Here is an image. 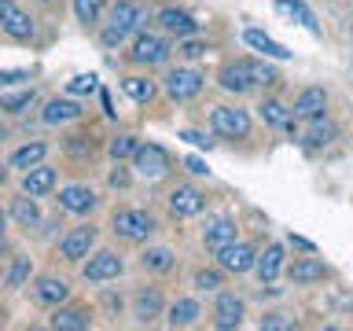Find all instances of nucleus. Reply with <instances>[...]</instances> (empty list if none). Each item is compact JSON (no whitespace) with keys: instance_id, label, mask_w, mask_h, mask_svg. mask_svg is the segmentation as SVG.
<instances>
[{"instance_id":"1","label":"nucleus","mask_w":353,"mask_h":331,"mask_svg":"<svg viewBox=\"0 0 353 331\" xmlns=\"http://www.w3.org/2000/svg\"><path fill=\"white\" fill-rule=\"evenodd\" d=\"M143 22H148V8H143L140 0H118V4L110 8V19H107L103 33H99V41H103L107 48H118L125 37L143 30Z\"/></svg>"},{"instance_id":"2","label":"nucleus","mask_w":353,"mask_h":331,"mask_svg":"<svg viewBox=\"0 0 353 331\" xmlns=\"http://www.w3.org/2000/svg\"><path fill=\"white\" fill-rule=\"evenodd\" d=\"M110 225H114V236L125 239V243H143L154 228H159L148 210H118Z\"/></svg>"},{"instance_id":"3","label":"nucleus","mask_w":353,"mask_h":331,"mask_svg":"<svg viewBox=\"0 0 353 331\" xmlns=\"http://www.w3.org/2000/svg\"><path fill=\"white\" fill-rule=\"evenodd\" d=\"M210 126H214V132L225 140H247L250 137V114L239 107H214Z\"/></svg>"},{"instance_id":"4","label":"nucleus","mask_w":353,"mask_h":331,"mask_svg":"<svg viewBox=\"0 0 353 331\" xmlns=\"http://www.w3.org/2000/svg\"><path fill=\"white\" fill-rule=\"evenodd\" d=\"M132 170H137V177H143V181H162V177L170 173V154H165L159 143H140V148L132 151Z\"/></svg>"},{"instance_id":"5","label":"nucleus","mask_w":353,"mask_h":331,"mask_svg":"<svg viewBox=\"0 0 353 331\" xmlns=\"http://www.w3.org/2000/svg\"><path fill=\"white\" fill-rule=\"evenodd\" d=\"M206 85V74L195 70V66H176V70L165 74V92H170L176 103H184V99H195L203 92Z\"/></svg>"},{"instance_id":"6","label":"nucleus","mask_w":353,"mask_h":331,"mask_svg":"<svg viewBox=\"0 0 353 331\" xmlns=\"http://www.w3.org/2000/svg\"><path fill=\"white\" fill-rule=\"evenodd\" d=\"M129 59L137 66H162L165 59H170V41L159 37V33H137Z\"/></svg>"},{"instance_id":"7","label":"nucleus","mask_w":353,"mask_h":331,"mask_svg":"<svg viewBox=\"0 0 353 331\" xmlns=\"http://www.w3.org/2000/svg\"><path fill=\"white\" fill-rule=\"evenodd\" d=\"M0 30H4L11 41H33V19L15 4V0H0Z\"/></svg>"},{"instance_id":"8","label":"nucleus","mask_w":353,"mask_h":331,"mask_svg":"<svg viewBox=\"0 0 353 331\" xmlns=\"http://www.w3.org/2000/svg\"><path fill=\"white\" fill-rule=\"evenodd\" d=\"M217 254V265L225 272H250L254 269V258H258V254H254V247L250 243H243V239H232V243H225V247L221 250H214Z\"/></svg>"},{"instance_id":"9","label":"nucleus","mask_w":353,"mask_h":331,"mask_svg":"<svg viewBox=\"0 0 353 331\" xmlns=\"http://www.w3.org/2000/svg\"><path fill=\"white\" fill-rule=\"evenodd\" d=\"M121 269H125L121 254H114V250H99V254H92V258H88V265L81 269V276H85V280H92V283H103V280H118Z\"/></svg>"},{"instance_id":"10","label":"nucleus","mask_w":353,"mask_h":331,"mask_svg":"<svg viewBox=\"0 0 353 331\" xmlns=\"http://www.w3.org/2000/svg\"><path fill=\"white\" fill-rule=\"evenodd\" d=\"M92 243H96V228H92V225H77V228H70V232L63 236L59 258H63V261H81V258H88Z\"/></svg>"},{"instance_id":"11","label":"nucleus","mask_w":353,"mask_h":331,"mask_svg":"<svg viewBox=\"0 0 353 331\" xmlns=\"http://www.w3.org/2000/svg\"><path fill=\"white\" fill-rule=\"evenodd\" d=\"M170 210H173V217H195L206 210V195L192 184H176L170 192Z\"/></svg>"},{"instance_id":"12","label":"nucleus","mask_w":353,"mask_h":331,"mask_svg":"<svg viewBox=\"0 0 353 331\" xmlns=\"http://www.w3.org/2000/svg\"><path fill=\"white\" fill-rule=\"evenodd\" d=\"M217 85L225 88V92H250L254 88V74H250V59H239V63H225L221 66V74H217Z\"/></svg>"},{"instance_id":"13","label":"nucleus","mask_w":353,"mask_h":331,"mask_svg":"<svg viewBox=\"0 0 353 331\" xmlns=\"http://www.w3.org/2000/svg\"><path fill=\"white\" fill-rule=\"evenodd\" d=\"M30 294L37 305H63L66 298H70V287H66V280H59V276H41V280L30 287Z\"/></svg>"},{"instance_id":"14","label":"nucleus","mask_w":353,"mask_h":331,"mask_svg":"<svg viewBox=\"0 0 353 331\" xmlns=\"http://www.w3.org/2000/svg\"><path fill=\"white\" fill-rule=\"evenodd\" d=\"M243 313H247V305H243V298H236L232 291H225L217 298V305H214V324L221 331H228V328H239L243 324Z\"/></svg>"},{"instance_id":"15","label":"nucleus","mask_w":353,"mask_h":331,"mask_svg":"<svg viewBox=\"0 0 353 331\" xmlns=\"http://www.w3.org/2000/svg\"><path fill=\"white\" fill-rule=\"evenodd\" d=\"M59 210L63 214H88V210L96 206V192L92 188H85V184H70V188H63L59 192Z\"/></svg>"},{"instance_id":"16","label":"nucleus","mask_w":353,"mask_h":331,"mask_svg":"<svg viewBox=\"0 0 353 331\" xmlns=\"http://www.w3.org/2000/svg\"><path fill=\"white\" fill-rule=\"evenodd\" d=\"M159 26H162L165 33H173L176 41H184V37H195L199 22L188 15V11H181V8H162V11H159Z\"/></svg>"},{"instance_id":"17","label":"nucleus","mask_w":353,"mask_h":331,"mask_svg":"<svg viewBox=\"0 0 353 331\" xmlns=\"http://www.w3.org/2000/svg\"><path fill=\"white\" fill-rule=\"evenodd\" d=\"M324 110H327V92H324V88H302V92H298V99H294V110H291V114L313 121V118H324Z\"/></svg>"},{"instance_id":"18","label":"nucleus","mask_w":353,"mask_h":331,"mask_svg":"<svg viewBox=\"0 0 353 331\" xmlns=\"http://www.w3.org/2000/svg\"><path fill=\"white\" fill-rule=\"evenodd\" d=\"M77 118H81V103H74V99H48L41 110L44 126H66V121H77Z\"/></svg>"},{"instance_id":"19","label":"nucleus","mask_w":353,"mask_h":331,"mask_svg":"<svg viewBox=\"0 0 353 331\" xmlns=\"http://www.w3.org/2000/svg\"><path fill=\"white\" fill-rule=\"evenodd\" d=\"M52 188H55V170H52V166H41L37 162V166H30V170H26V177H22V192L33 195V199L48 195Z\"/></svg>"},{"instance_id":"20","label":"nucleus","mask_w":353,"mask_h":331,"mask_svg":"<svg viewBox=\"0 0 353 331\" xmlns=\"http://www.w3.org/2000/svg\"><path fill=\"white\" fill-rule=\"evenodd\" d=\"M236 239V221L232 217H214V221H206V228H203V243H206V250H221L225 243Z\"/></svg>"},{"instance_id":"21","label":"nucleus","mask_w":353,"mask_h":331,"mask_svg":"<svg viewBox=\"0 0 353 331\" xmlns=\"http://www.w3.org/2000/svg\"><path fill=\"white\" fill-rule=\"evenodd\" d=\"M254 269H258V280L261 283H272L276 276H280V269H283V247H280V243H269L265 254L254 258Z\"/></svg>"},{"instance_id":"22","label":"nucleus","mask_w":353,"mask_h":331,"mask_svg":"<svg viewBox=\"0 0 353 331\" xmlns=\"http://www.w3.org/2000/svg\"><path fill=\"white\" fill-rule=\"evenodd\" d=\"M243 41H247L254 52L269 55V59H291V48H283L280 41H272L269 33H261V30H247V33H243Z\"/></svg>"},{"instance_id":"23","label":"nucleus","mask_w":353,"mask_h":331,"mask_svg":"<svg viewBox=\"0 0 353 331\" xmlns=\"http://www.w3.org/2000/svg\"><path fill=\"white\" fill-rule=\"evenodd\" d=\"M132 309H137V320H140V324L154 320V317L162 313V291H159V287H143V291L137 294V302H132Z\"/></svg>"},{"instance_id":"24","label":"nucleus","mask_w":353,"mask_h":331,"mask_svg":"<svg viewBox=\"0 0 353 331\" xmlns=\"http://www.w3.org/2000/svg\"><path fill=\"white\" fill-rule=\"evenodd\" d=\"M287 272H291L294 283H316V280H324V276H327V265L316 261V258H298Z\"/></svg>"},{"instance_id":"25","label":"nucleus","mask_w":353,"mask_h":331,"mask_svg":"<svg viewBox=\"0 0 353 331\" xmlns=\"http://www.w3.org/2000/svg\"><path fill=\"white\" fill-rule=\"evenodd\" d=\"M258 110H261L265 126H272V129H294V114L280 103V99H265Z\"/></svg>"},{"instance_id":"26","label":"nucleus","mask_w":353,"mask_h":331,"mask_svg":"<svg viewBox=\"0 0 353 331\" xmlns=\"http://www.w3.org/2000/svg\"><path fill=\"white\" fill-rule=\"evenodd\" d=\"M276 8H280L283 15H291V19L298 22V26H305L309 33H320V22H316V15H313V11H309V8L302 4V0H276Z\"/></svg>"},{"instance_id":"27","label":"nucleus","mask_w":353,"mask_h":331,"mask_svg":"<svg viewBox=\"0 0 353 331\" xmlns=\"http://www.w3.org/2000/svg\"><path fill=\"white\" fill-rule=\"evenodd\" d=\"M33 103H37V88H22V92L0 96V110H4V114H26Z\"/></svg>"},{"instance_id":"28","label":"nucleus","mask_w":353,"mask_h":331,"mask_svg":"<svg viewBox=\"0 0 353 331\" xmlns=\"http://www.w3.org/2000/svg\"><path fill=\"white\" fill-rule=\"evenodd\" d=\"M199 320V302H192V298H181V302L170 305V313H165V324L170 328H188Z\"/></svg>"},{"instance_id":"29","label":"nucleus","mask_w":353,"mask_h":331,"mask_svg":"<svg viewBox=\"0 0 353 331\" xmlns=\"http://www.w3.org/2000/svg\"><path fill=\"white\" fill-rule=\"evenodd\" d=\"M92 320H88L85 309H55V317H52V328L55 331H85Z\"/></svg>"},{"instance_id":"30","label":"nucleus","mask_w":353,"mask_h":331,"mask_svg":"<svg viewBox=\"0 0 353 331\" xmlns=\"http://www.w3.org/2000/svg\"><path fill=\"white\" fill-rule=\"evenodd\" d=\"M140 265L148 272H170L173 269V250L170 247H151V250L140 254Z\"/></svg>"},{"instance_id":"31","label":"nucleus","mask_w":353,"mask_h":331,"mask_svg":"<svg viewBox=\"0 0 353 331\" xmlns=\"http://www.w3.org/2000/svg\"><path fill=\"white\" fill-rule=\"evenodd\" d=\"M11 214H15V221L22 228H33L41 221V214H37V203H33V195H26L22 192V199H15V203H11Z\"/></svg>"},{"instance_id":"32","label":"nucleus","mask_w":353,"mask_h":331,"mask_svg":"<svg viewBox=\"0 0 353 331\" xmlns=\"http://www.w3.org/2000/svg\"><path fill=\"white\" fill-rule=\"evenodd\" d=\"M44 154H48L44 143H26V148H19L15 154H11V166H15V170H30V166H37Z\"/></svg>"},{"instance_id":"33","label":"nucleus","mask_w":353,"mask_h":331,"mask_svg":"<svg viewBox=\"0 0 353 331\" xmlns=\"http://www.w3.org/2000/svg\"><path fill=\"white\" fill-rule=\"evenodd\" d=\"M121 88H125V96L137 99V103H151V96H154V85L148 81V77H125Z\"/></svg>"},{"instance_id":"34","label":"nucleus","mask_w":353,"mask_h":331,"mask_svg":"<svg viewBox=\"0 0 353 331\" xmlns=\"http://www.w3.org/2000/svg\"><path fill=\"white\" fill-rule=\"evenodd\" d=\"M335 137H339V129L331 126V121H320V118H313V129H309L305 143H309V148H324V143H331Z\"/></svg>"},{"instance_id":"35","label":"nucleus","mask_w":353,"mask_h":331,"mask_svg":"<svg viewBox=\"0 0 353 331\" xmlns=\"http://www.w3.org/2000/svg\"><path fill=\"white\" fill-rule=\"evenodd\" d=\"M103 8H107V0H74V11H77V19H81L85 26H92V22H99V15H103Z\"/></svg>"},{"instance_id":"36","label":"nucleus","mask_w":353,"mask_h":331,"mask_svg":"<svg viewBox=\"0 0 353 331\" xmlns=\"http://www.w3.org/2000/svg\"><path fill=\"white\" fill-rule=\"evenodd\" d=\"M26 276H30V258H15V265H11L8 276H4V287H11V291H19V287L26 283Z\"/></svg>"},{"instance_id":"37","label":"nucleus","mask_w":353,"mask_h":331,"mask_svg":"<svg viewBox=\"0 0 353 331\" xmlns=\"http://www.w3.org/2000/svg\"><path fill=\"white\" fill-rule=\"evenodd\" d=\"M195 287L199 291H217V287H225V276L217 269H199L195 272Z\"/></svg>"},{"instance_id":"38","label":"nucleus","mask_w":353,"mask_h":331,"mask_svg":"<svg viewBox=\"0 0 353 331\" xmlns=\"http://www.w3.org/2000/svg\"><path fill=\"white\" fill-rule=\"evenodd\" d=\"M140 143H137V137H114L110 140V154L121 162V159H132V151H137Z\"/></svg>"},{"instance_id":"39","label":"nucleus","mask_w":353,"mask_h":331,"mask_svg":"<svg viewBox=\"0 0 353 331\" xmlns=\"http://www.w3.org/2000/svg\"><path fill=\"white\" fill-rule=\"evenodd\" d=\"M66 92H70V96L96 92V74H77V77H70V85H66Z\"/></svg>"},{"instance_id":"40","label":"nucleus","mask_w":353,"mask_h":331,"mask_svg":"<svg viewBox=\"0 0 353 331\" xmlns=\"http://www.w3.org/2000/svg\"><path fill=\"white\" fill-rule=\"evenodd\" d=\"M206 52H210V48H206L203 41H192V37L181 41V55H184V59H203Z\"/></svg>"},{"instance_id":"41","label":"nucleus","mask_w":353,"mask_h":331,"mask_svg":"<svg viewBox=\"0 0 353 331\" xmlns=\"http://www.w3.org/2000/svg\"><path fill=\"white\" fill-rule=\"evenodd\" d=\"M250 74H254V85H276V70H269L265 63H250Z\"/></svg>"},{"instance_id":"42","label":"nucleus","mask_w":353,"mask_h":331,"mask_svg":"<svg viewBox=\"0 0 353 331\" xmlns=\"http://www.w3.org/2000/svg\"><path fill=\"white\" fill-rule=\"evenodd\" d=\"M294 320H283V317H265L261 320V331H291Z\"/></svg>"},{"instance_id":"43","label":"nucleus","mask_w":353,"mask_h":331,"mask_svg":"<svg viewBox=\"0 0 353 331\" xmlns=\"http://www.w3.org/2000/svg\"><path fill=\"white\" fill-rule=\"evenodd\" d=\"M184 170L192 177H210V166L203 159H195V154H188V159H184Z\"/></svg>"},{"instance_id":"44","label":"nucleus","mask_w":353,"mask_h":331,"mask_svg":"<svg viewBox=\"0 0 353 331\" xmlns=\"http://www.w3.org/2000/svg\"><path fill=\"white\" fill-rule=\"evenodd\" d=\"M181 140H188L192 148H206V151H210V143H214V140H206L203 132H195V129H184V132H181Z\"/></svg>"},{"instance_id":"45","label":"nucleus","mask_w":353,"mask_h":331,"mask_svg":"<svg viewBox=\"0 0 353 331\" xmlns=\"http://www.w3.org/2000/svg\"><path fill=\"white\" fill-rule=\"evenodd\" d=\"M30 81V70H0V85H19Z\"/></svg>"},{"instance_id":"46","label":"nucleus","mask_w":353,"mask_h":331,"mask_svg":"<svg viewBox=\"0 0 353 331\" xmlns=\"http://www.w3.org/2000/svg\"><path fill=\"white\" fill-rule=\"evenodd\" d=\"M291 243H294V247H298V250H309V254H313V250H316V247H313V243H309L305 236H294V232H291Z\"/></svg>"},{"instance_id":"47","label":"nucleus","mask_w":353,"mask_h":331,"mask_svg":"<svg viewBox=\"0 0 353 331\" xmlns=\"http://www.w3.org/2000/svg\"><path fill=\"white\" fill-rule=\"evenodd\" d=\"M110 184H114V188H125L129 177H125V173H114V177H110Z\"/></svg>"},{"instance_id":"48","label":"nucleus","mask_w":353,"mask_h":331,"mask_svg":"<svg viewBox=\"0 0 353 331\" xmlns=\"http://www.w3.org/2000/svg\"><path fill=\"white\" fill-rule=\"evenodd\" d=\"M4 221H8V217H4V210H0V236H4Z\"/></svg>"},{"instance_id":"49","label":"nucleus","mask_w":353,"mask_h":331,"mask_svg":"<svg viewBox=\"0 0 353 331\" xmlns=\"http://www.w3.org/2000/svg\"><path fill=\"white\" fill-rule=\"evenodd\" d=\"M0 181H4V166H0Z\"/></svg>"},{"instance_id":"50","label":"nucleus","mask_w":353,"mask_h":331,"mask_svg":"<svg viewBox=\"0 0 353 331\" xmlns=\"http://www.w3.org/2000/svg\"><path fill=\"white\" fill-rule=\"evenodd\" d=\"M44 4H55V0H44Z\"/></svg>"}]
</instances>
